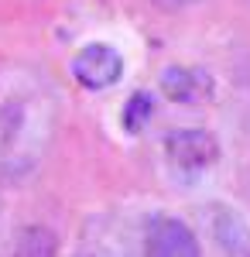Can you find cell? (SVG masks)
<instances>
[{"instance_id":"30bf717a","label":"cell","mask_w":250,"mask_h":257,"mask_svg":"<svg viewBox=\"0 0 250 257\" xmlns=\"http://www.w3.org/2000/svg\"><path fill=\"white\" fill-rule=\"evenodd\" d=\"M158 7H165V11H178V7H185V4H192V0H154Z\"/></svg>"},{"instance_id":"3957f363","label":"cell","mask_w":250,"mask_h":257,"mask_svg":"<svg viewBox=\"0 0 250 257\" xmlns=\"http://www.w3.org/2000/svg\"><path fill=\"white\" fill-rule=\"evenodd\" d=\"M144 257H202L195 230L178 216H151L141 237Z\"/></svg>"},{"instance_id":"52a82bcc","label":"cell","mask_w":250,"mask_h":257,"mask_svg":"<svg viewBox=\"0 0 250 257\" xmlns=\"http://www.w3.org/2000/svg\"><path fill=\"white\" fill-rule=\"evenodd\" d=\"M79 257H131V247H127V240L120 237V230L89 223V230L82 233Z\"/></svg>"},{"instance_id":"6da1fadb","label":"cell","mask_w":250,"mask_h":257,"mask_svg":"<svg viewBox=\"0 0 250 257\" xmlns=\"http://www.w3.org/2000/svg\"><path fill=\"white\" fill-rule=\"evenodd\" d=\"M55 86L38 69H0V178L21 182L38 172L58 131Z\"/></svg>"},{"instance_id":"277c9868","label":"cell","mask_w":250,"mask_h":257,"mask_svg":"<svg viewBox=\"0 0 250 257\" xmlns=\"http://www.w3.org/2000/svg\"><path fill=\"white\" fill-rule=\"evenodd\" d=\"M69 69H72V79L82 86V89H89V93H103V89H110L120 82L123 76V55L110 48V45H86V48H79L72 62H69Z\"/></svg>"},{"instance_id":"7a4b0ae2","label":"cell","mask_w":250,"mask_h":257,"mask_svg":"<svg viewBox=\"0 0 250 257\" xmlns=\"http://www.w3.org/2000/svg\"><path fill=\"white\" fill-rule=\"evenodd\" d=\"M168 175L182 185H195L219 165V141L202 127H178L161 138Z\"/></svg>"},{"instance_id":"5b68a950","label":"cell","mask_w":250,"mask_h":257,"mask_svg":"<svg viewBox=\"0 0 250 257\" xmlns=\"http://www.w3.org/2000/svg\"><path fill=\"white\" fill-rule=\"evenodd\" d=\"M202 219H206V230L219 257H250V223L243 219V213H236L233 206H223V202H212L206 206Z\"/></svg>"},{"instance_id":"9c48e42d","label":"cell","mask_w":250,"mask_h":257,"mask_svg":"<svg viewBox=\"0 0 250 257\" xmlns=\"http://www.w3.org/2000/svg\"><path fill=\"white\" fill-rule=\"evenodd\" d=\"M154 113V99L151 93H134V96L127 99V106H123V127L137 134V131H144L148 127V120Z\"/></svg>"},{"instance_id":"8992f818","label":"cell","mask_w":250,"mask_h":257,"mask_svg":"<svg viewBox=\"0 0 250 257\" xmlns=\"http://www.w3.org/2000/svg\"><path fill=\"white\" fill-rule=\"evenodd\" d=\"M161 93L172 103L185 106H202L216 96V79L202 65H168L161 72Z\"/></svg>"},{"instance_id":"ba28073f","label":"cell","mask_w":250,"mask_h":257,"mask_svg":"<svg viewBox=\"0 0 250 257\" xmlns=\"http://www.w3.org/2000/svg\"><path fill=\"white\" fill-rule=\"evenodd\" d=\"M55 254L58 240L48 226H24L11 247V257H55Z\"/></svg>"}]
</instances>
